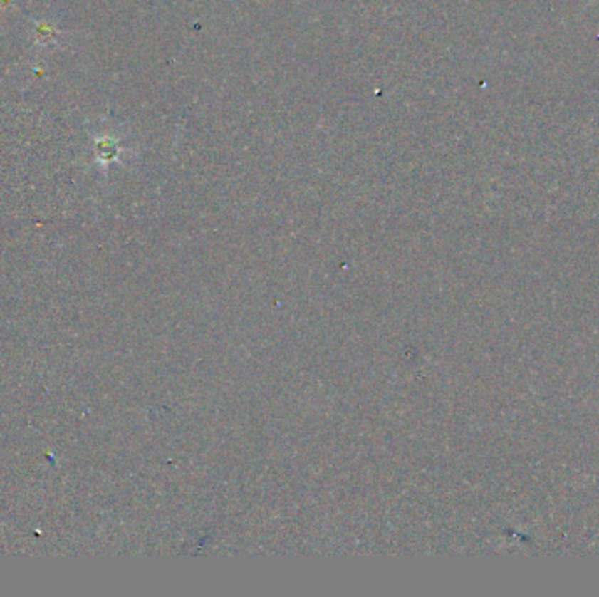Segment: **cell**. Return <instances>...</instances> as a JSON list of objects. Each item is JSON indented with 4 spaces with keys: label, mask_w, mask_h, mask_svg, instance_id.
<instances>
[{
    "label": "cell",
    "mask_w": 599,
    "mask_h": 597,
    "mask_svg": "<svg viewBox=\"0 0 599 597\" xmlns=\"http://www.w3.org/2000/svg\"><path fill=\"white\" fill-rule=\"evenodd\" d=\"M120 140L114 139L110 135H102L95 139V155H97V162L102 165H109V163L120 160L121 155Z\"/></svg>",
    "instance_id": "6da1fadb"
},
{
    "label": "cell",
    "mask_w": 599,
    "mask_h": 597,
    "mask_svg": "<svg viewBox=\"0 0 599 597\" xmlns=\"http://www.w3.org/2000/svg\"><path fill=\"white\" fill-rule=\"evenodd\" d=\"M11 0H0V6H9Z\"/></svg>",
    "instance_id": "3957f363"
},
{
    "label": "cell",
    "mask_w": 599,
    "mask_h": 597,
    "mask_svg": "<svg viewBox=\"0 0 599 597\" xmlns=\"http://www.w3.org/2000/svg\"><path fill=\"white\" fill-rule=\"evenodd\" d=\"M36 33H37V44L39 46H53L56 44V36L58 30L48 21H37L36 23Z\"/></svg>",
    "instance_id": "7a4b0ae2"
}]
</instances>
